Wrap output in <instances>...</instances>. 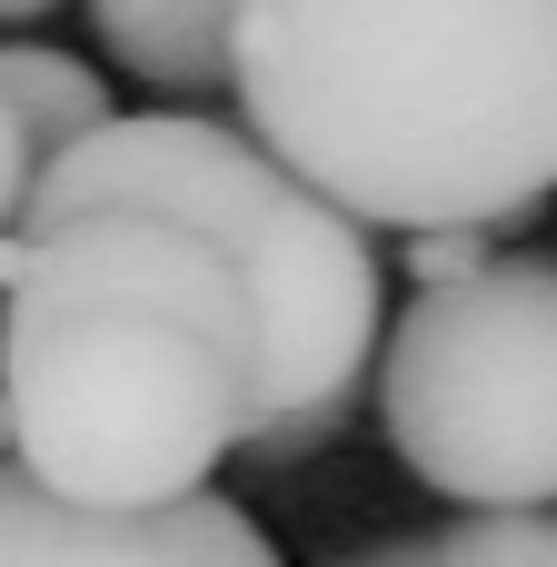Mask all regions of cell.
<instances>
[{"mask_svg": "<svg viewBox=\"0 0 557 567\" xmlns=\"http://www.w3.org/2000/svg\"><path fill=\"white\" fill-rule=\"evenodd\" d=\"M10 468L70 508H179L249 449L259 319L239 269L149 209L0 229Z\"/></svg>", "mask_w": 557, "mask_h": 567, "instance_id": "obj_1", "label": "cell"}, {"mask_svg": "<svg viewBox=\"0 0 557 567\" xmlns=\"http://www.w3.org/2000/svg\"><path fill=\"white\" fill-rule=\"evenodd\" d=\"M239 130L369 229L557 199V0H239Z\"/></svg>", "mask_w": 557, "mask_h": 567, "instance_id": "obj_2", "label": "cell"}, {"mask_svg": "<svg viewBox=\"0 0 557 567\" xmlns=\"http://www.w3.org/2000/svg\"><path fill=\"white\" fill-rule=\"evenodd\" d=\"M90 209L189 219L239 269L249 319H259V409H249L239 458L299 468L349 439L369 399V359L389 339V269H379L369 219H349L249 130L199 120V110H130L90 130L80 150L40 159L20 229H60Z\"/></svg>", "mask_w": 557, "mask_h": 567, "instance_id": "obj_3", "label": "cell"}, {"mask_svg": "<svg viewBox=\"0 0 557 567\" xmlns=\"http://www.w3.org/2000/svg\"><path fill=\"white\" fill-rule=\"evenodd\" d=\"M379 429L399 468L478 518L557 508V249H498L419 289L379 339Z\"/></svg>", "mask_w": 557, "mask_h": 567, "instance_id": "obj_4", "label": "cell"}, {"mask_svg": "<svg viewBox=\"0 0 557 567\" xmlns=\"http://www.w3.org/2000/svg\"><path fill=\"white\" fill-rule=\"evenodd\" d=\"M0 567H279V548L209 488L179 508H70L0 468Z\"/></svg>", "mask_w": 557, "mask_h": 567, "instance_id": "obj_5", "label": "cell"}, {"mask_svg": "<svg viewBox=\"0 0 557 567\" xmlns=\"http://www.w3.org/2000/svg\"><path fill=\"white\" fill-rule=\"evenodd\" d=\"M90 30L130 80H149L169 100H199V90L229 80L239 0H90Z\"/></svg>", "mask_w": 557, "mask_h": 567, "instance_id": "obj_6", "label": "cell"}, {"mask_svg": "<svg viewBox=\"0 0 557 567\" xmlns=\"http://www.w3.org/2000/svg\"><path fill=\"white\" fill-rule=\"evenodd\" d=\"M0 100H10V120L30 130L40 159L80 150L90 130L120 120V110H110V80H100L90 60H70V50H40V40H0Z\"/></svg>", "mask_w": 557, "mask_h": 567, "instance_id": "obj_7", "label": "cell"}, {"mask_svg": "<svg viewBox=\"0 0 557 567\" xmlns=\"http://www.w3.org/2000/svg\"><path fill=\"white\" fill-rule=\"evenodd\" d=\"M339 567H557V508L548 518H448L399 528L379 548H349Z\"/></svg>", "mask_w": 557, "mask_h": 567, "instance_id": "obj_8", "label": "cell"}, {"mask_svg": "<svg viewBox=\"0 0 557 567\" xmlns=\"http://www.w3.org/2000/svg\"><path fill=\"white\" fill-rule=\"evenodd\" d=\"M488 259H498V239H488V229H409V269H419V289L478 279Z\"/></svg>", "mask_w": 557, "mask_h": 567, "instance_id": "obj_9", "label": "cell"}, {"mask_svg": "<svg viewBox=\"0 0 557 567\" xmlns=\"http://www.w3.org/2000/svg\"><path fill=\"white\" fill-rule=\"evenodd\" d=\"M30 179H40V150H30V130L10 120V100H0V229H20V209H30Z\"/></svg>", "mask_w": 557, "mask_h": 567, "instance_id": "obj_10", "label": "cell"}, {"mask_svg": "<svg viewBox=\"0 0 557 567\" xmlns=\"http://www.w3.org/2000/svg\"><path fill=\"white\" fill-rule=\"evenodd\" d=\"M40 10H60V0H0V20H40Z\"/></svg>", "mask_w": 557, "mask_h": 567, "instance_id": "obj_11", "label": "cell"}, {"mask_svg": "<svg viewBox=\"0 0 557 567\" xmlns=\"http://www.w3.org/2000/svg\"><path fill=\"white\" fill-rule=\"evenodd\" d=\"M0 468H10V399H0Z\"/></svg>", "mask_w": 557, "mask_h": 567, "instance_id": "obj_12", "label": "cell"}]
</instances>
